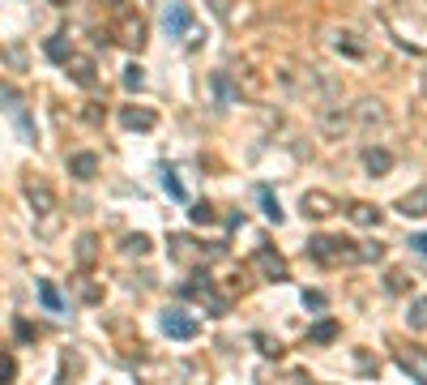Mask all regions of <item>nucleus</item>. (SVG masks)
Listing matches in <instances>:
<instances>
[{
	"label": "nucleus",
	"instance_id": "obj_1",
	"mask_svg": "<svg viewBox=\"0 0 427 385\" xmlns=\"http://www.w3.org/2000/svg\"><path fill=\"white\" fill-rule=\"evenodd\" d=\"M308 253H312L321 266H351V261H359L355 240H342V236H312V240H308Z\"/></svg>",
	"mask_w": 427,
	"mask_h": 385
},
{
	"label": "nucleus",
	"instance_id": "obj_2",
	"mask_svg": "<svg viewBox=\"0 0 427 385\" xmlns=\"http://www.w3.org/2000/svg\"><path fill=\"white\" fill-rule=\"evenodd\" d=\"M197 317H188L184 309H167L163 313V334L167 339H180V343H188V339H197Z\"/></svg>",
	"mask_w": 427,
	"mask_h": 385
},
{
	"label": "nucleus",
	"instance_id": "obj_3",
	"mask_svg": "<svg viewBox=\"0 0 427 385\" xmlns=\"http://www.w3.org/2000/svg\"><path fill=\"white\" fill-rule=\"evenodd\" d=\"M299 210H304V219H329V214H338V201H334V193L308 189V193L299 197Z\"/></svg>",
	"mask_w": 427,
	"mask_h": 385
},
{
	"label": "nucleus",
	"instance_id": "obj_4",
	"mask_svg": "<svg viewBox=\"0 0 427 385\" xmlns=\"http://www.w3.org/2000/svg\"><path fill=\"white\" fill-rule=\"evenodd\" d=\"M252 266H257L269 283H282V279H287V261H282V253H274L269 244H261V249L252 253Z\"/></svg>",
	"mask_w": 427,
	"mask_h": 385
},
{
	"label": "nucleus",
	"instance_id": "obj_5",
	"mask_svg": "<svg viewBox=\"0 0 427 385\" xmlns=\"http://www.w3.org/2000/svg\"><path fill=\"white\" fill-rule=\"evenodd\" d=\"M351 111H355V124H359V129H381V124H385V103H381V99H364V103L351 107Z\"/></svg>",
	"mask_w": 427,
	"mask_h": 385
},
{
	"label": "nucleus",
	"instance_id": "obj_6",
	"mask_svg": "<svg viewBox=\"0 0 427 385\" xmlns=\"http://www.w3.org/2000/svg\"><path fill=\"white\" fill-rule=\"evenodd\" d=\"M120 124L124 129H137V133H150L158 124V116L150 107H120Z\"/></svg>",
	"mask_w": 427,
	"mask_h": 385
},
{
	"label": "nucleus",
	"instance_id": "obj_7",
	"mask_svg": "<svg viewBox=\"0 0 427 385\" xmlns=\"http://www.w3.org/2000/svg\"><path fill=\"white\" fill-rule=\"evenodd\" d=\"M26 201L34 206V214H51V210H56V193H51L43 180H30V184H26Z\"/></svg>",
	"mask_w": 427,
	"mask_h": 385
},
{
	"label": "nucleus",
	"instance_id": "obj_8",
	"mask_svg": "<svg viewBox=\"0 0 427 385\" xmlns=\"http://www.w3.org/2000/svg\"><path fill=\"white\" fill-rule=\"evenodd\" d=\"M163 26H167V34H171V39H184V34L192 30V13H188L184 4H171V9H167V17H163Z\"/></svg>",
	"mask_w": 427,
	"mask_h": 385
},
{
	"label": "nucleus",
	"instance_id": "obj_9",
	"mask_svg": "<svg viewBox=\"0 0 427 385\" xmlns=\"http://www.w3.org/2000/svg\"><path fill=\"white\" fill-rule=\"evenodd\" d=\"M346 124H351V116H346L342 107H334V103H325V107H321V133H325V137L346 133Z\"/></svg>",
	"mask_w": 427,
	"mask_h": 385
},
{
	"label": "nucleus",
	"instance_id": "obj_10",
	"mask_svg": "<svg viewBox=\"0 0 427 385\" xmlns=\"http://www.w3.org/2000/svg\"><path fill=\"white\" fill-rule=\"evenodd\" d=\"M398 364H402L415 381H427V351H419V347H402V351H398Z\"/></svg>",
	"mask_w": 427,
	"mask_h": 385
},
{
	"label": "nucleus",
	"instance_id": "obj_11",
	"mask_svg": "<svg viewBox=\"0 0 427 385\" xmlns=\"http://www.w3.org/2000/svg\"><path fill=\"white\" fill-rule=\"evenodd\" d=\"M120 43H124V47H133V51L145 43V21H141L137 13H128V17L120 21Z\"/></svg>",
	"mask_w": 427,
	"mask_h": 385
},
{
	"label": "nucleus",
	"instance_id": "obj_12",
	"mask_svg": "<svg viewBox=\"0 0 427 385\" xmlns=\"http://www.w3.org/2000/svg\"><path fill=\"white\" fill-rule=\"evenodd\" d=\"M64 64H68V73H73V81H77V86H86V90H90V86L98 81V73H94V60H86V56H68Z\"/></svg>",
	"mask_w": 427,
	"mask_h": 385
},
{
	"label": "nucleus",
	"instance_id": "obj_13",
	"mask_svg": "<svg viewBox=\"0 0 427 385\" xmlns=\"http://www.w3.org/2000/svg\"><path fill=\"white\" fill-rule=\"evenodd\" d=\"M210 86H214V94H218V103H222V107H235V103H240V86L231 81V73H214V77H210Z\"/></svg>",
	"mask_w": 427,
	"mask_h": 385
},
{
	"label": "nucleus",
	"instance_id": "obj_14",
	"mask_svg": "<svg viewBox=\"0 0 427 385\" xmlns=\"http://www.w3.org/2000/svg\"><path fill=\"white\" fill-rule=\"evenodd\" d=\"M73 257H77V266H81V270H90V266L98 261V236H90V231H86V236H77Z\"/></svg>",
	"mask_w": 427,
	"mask_h": 385
},
{
	"label": "nucleus",
	"instance_id": "obj_15",
	"mask_svg": "<svg viewBox=\"0 0 427 385\" xmlns=\"http://www.w3.org/2000/svg\"><path fill=\"white\" fill-rule=\"evenodd\" d=\"M398 210H402L406 219H423V214H427V184H423V189H411V193L398 201Z\"/></svg>",
	"mask_w": 427,
	"mask_h": 385
},
{
	"label": "nucleus",
	"instance_id": "obj_16",
	"mask_svg": "<svg viewBox=\"0 0 427 385\" xmlns=\"http://www.w3.org/2000/svg\"><path fill=\"white\" fill-rule=\"evenodd\" d=\"M364 167H368L372 176H385V171L393 167V154L381 150V146H368V150H364Z\"/></svg>",
	"mask_w": 427,
	"mask_h": 385
},
{
	"label": "nucleus",
	"instance_id": "obj_17",
	"mask_svg": "<svg viewBox=\"0 0 427 385\" xmlns=\"http://www.w3.org/2000/svg\"><path fill=\"white\" fill-rule=\"evenodd\" d=\"M38 304H43L47 313H68L64 296H60V291H56V283H47V279H38Z\"/></svg>",
	"mask_w": 427,
	"mask_h": 385
},
{
	"label": "nucleus",
	"instance_id": "obj_18",
	"mask_svg": "<svg viewBox=\"0 0 427 385\" xmlns=\"http://www.w3.org/2000/svg\"><path fill=\"white\" fill-rule=\"evenodd\" d=\"M68 176L94 180V176H98V159H94V154H73V159H68Z\"/></svg>",
	"mask_w": 427,
	"mask_h": 385
},
{
	"label": "nucleus",
	"instance_id": "obj_19",
	"mask_svg": "<svg viewBox=\"0 0 427 385\" xmlns=\"http://www.w3.org/2000/svg\"><path fill=\"white\" fill-rule=\"evenodd\" d=\"M351 223H359V227H376V223H381V210L368 206V201H355V206H351Z\"/></svg>",
	"mask_w": 427,
	"mask_h": 385
},
{
	"label": "nucleus",
	"instance_id": "obj_20",
	"mask_svg": "<svg viewBox=\"0 0 427 385\" xmlns=\"http://www.w3.org/2000/svg\"><path fill=\"white\" fill-rule=\"evenodd\" d=\"M342 330H338V321H317L312 330H308V343H334Z\"/></svg>",
	"mask_w": 427,
	"mask_h": 385
},
{
	"label": "nucleus",
	"instance_id": "obj_21",
	"mask_svg": "<svg viewBox=\"0 0 427 385\" xmlns=\"http://www.w3.org/2000/svg\"><path fill=\"white\" fill-rule=\"evenodd\" d=\"M188 219H192L197 227H210V223H218V210H214L210 201H197V206L188 210Z\"/></svg>",
	"mask_w": 427,
	"mask_h": 385
},
{
	"label": "nucleus",
	"instance_id": "obj_22",
	"mask_svg": "<svg viewBox=\"0 0 427 385\" xmlns=\"http://www.w3.org/2000/svg\"><path fill=\"white\" fill-rule=\"evenodd\" d=\"M192 257H197L192 240L188 236H171V261H192Z\"/></svg>",
	"mask_w": 427,
	"mask_h": 385
},
{
	"label": "nucleus",
	"instance_id": "obj_23",
	"mask_svg": "<svg viewBox=\"0 0 427 385\" xmlns=\"http://www.w3.org/2000/svg\"><path fill=\"white\" fill-rule=\"evenodd\" d=\"M406 326H411V330H427V296H419V300L411 304V313H406Z\"/></svg>",
	"mask_w": 427,
	"mask_h": 385
},
{
	"label": "nucleus",
	"instance_id": "obj_24",
	"mask_svg": "<svg viewBox=\"0 0 427 385\" xmlns=\"http://www.w3.org/2000/svg\"><path fill=\"white\" fill-rule=\"evenodd\" d=\"M252 343H257V351H261V356H274V360L282 356V343H278V339H269V334H252Z\"/></svg>",
	"mask_w": 427,
	"mask_h": 385
},
{
	"label": "nucleus",
	"instance_id": "obj_25",
	"mask_svg": "<svg viewBox=\"0 0 427 385\" xmlns=\"http://www.w3.org/2000/svg\"><path fill=\"white\" fill-rule=\"evenodd\" d=\"M47 56H51V60H56V64H64V60H68V56H73V47H68V43H64V39H47Z\"/></svg>",
	"mask_w": 427,
	"mask_h": 385
},
{
	"label": "nucleus",
	"instance_id": "obj_26",
	"mask_svg": "<svg viewBox=\"0 0 427 385\" xmlns=\"http://www.w3.org/2000/svg\"><path fill=\"white\" fill-rule=\"evenodd\" d=\"M145 86V69L141 64H128L124 69V90H141Z\"/></svg>",
	"mask_w": 427,
	"mask_h": 385
},
{
	"label": "nucleus",
	"instance_id": "obj_27",
	"mask_svg": "<svg viewBox=\"0 0 427 385\" xmlns=\"http://www.w3.org/2000/svg\"><path fill=\"white\" fill-rule=\"evenodd\" d=\"M385 287H389L393 296H402V291L411 287V274H406V270H389V279H385Z\"/></svg>",
	"mask_w": 427,
	"mask_h": 385
},
{
	"label": "nucleus",
	"instance_id": "obj_28",
	"mask_svg": "<svg viewBox=\"0 0 427 385\" xmlns=\"http://www.w3.org/2000/svg\"><path fill=\"white\" fill-rule=\"evenodd\" d=\"M124 253L145 257V253H150V236H141V231H137V236H128V240H124Z\"/></svg>",
	"mask_w": 427,
	"mask_h": 385
},
{
	"label": "nucleus",
	"instance_id": "obj_29",
	"mask_svg": "<svg viewBox=\"0 0 427 385\" xmlns=\"http://www.w3.org/2000/svg\"><path fill=\"white\" fill-rule=\"evenodd\" d=\"M163 189H167V193H171L175 201H184V184L175 180V171H167V176H163Z\"/></svg>",
	"mask_w": 427,
	"mask_h": 385
},
{
	"label": "nucleus",
	"instance_id": "obj_30",
	"mask_svg": "<svg viewBox=\"0 0 427 385\" xmlns=\"http://www.w3.org/2000/svg\"><path fill=\"white\" fill-rule=\"evenodd\" d=\"M261 206H265V214H269L274 223H282V206H278V201H274L269 193H261Z\"/></svg>",
	"mask_w": 427,
	"mask_h": 385
},
{
	"label": "nucleus",
	"instance_id": "obj_31",
	"mask_svg": "<svg viewBox=\"0 0 427 385\" xmlns=\"http://www.w3.org/2000/svg\"><path fill=\"white\" fill-rule=\"evenodd\" d=\"M381 257H385L381 244H364V249H359V261H381Z\"/></svg>",
	"mask_w": 427,
	"mask_h": 385
},
{
	"label": "nucleus",
	"instance_id": "obj_32",
	"mask_svg": "<svg viewBox=\"0 0 427 385\" xmlns=\"http://www.w3.org/2000/svg\"><path fill=\"white\" fill-rule=\"evenodd\" d=\"M81 300H86V304H98V300H103V291H98L94 283H81Z\"/></svg>",
	"mask_w": 427,
	"mask_h": 385
},
{
	"label": "nucleus",
	"instance_id": "obj_33",
	"mask_svg": "<svg viewBox=\"0 0 427 385\" xmlns=\"http://www.w3.org/2000/svg\"><path fill=\"white\" fill-rule=\"evenodd\" d=\"M13 373H17L13 356H0V381H13Z\"/></svg>",
	"mask_w": 427,
	"mask_h": 385
},
{
	"label": "nucleus",
	"instance_id": "obj_34",
	"mask_svg": "<svg viewBox=\"0 0 427 385\" xmlns=\"http://www.w3.org/2000/svg\"><path fill=\"white\" fill-rule=\"evenodd\" d=\"M304 304H308V309H317V313H321V309H325V296H321V291H304Z\"/></svg>",
	"mask_w": 427,
	"mask_h": 385
},
{
	"label": "nucleus",
	"instance_id": "obj_35",
	"mask_svg": "<svg viewBox=\"0 0 427 385\" xmlns=\"http://www.w3.org/2000/svg\"><path fill=\"white\" fill-rule=\"evenodd\" d=\"M60 373H64V377H68V373L77 377V373H81V360H77V356H64V364H60Z\"/></svg>",
	"mask_w": 427,
	"mask_h": 385
},
{
	"label": "nucleus",
	"instance_id": "obj_36",
	"mask_svg": "<svg viewBox=\"0 0 427 385\" xmlns=\"http://www.w3.org/2000/svg\"><path fill=\"white\" fill-rule=\"evenodd\" d=\"M411 249H415V253H423V257H427V231H423V236H415V240H411Z\"/></svg>",
	"mask_w": 427,
	"mask_h": 385
},
{
	"label": "nucleus",
	"instance_id": "obj_37",
	"mask_svg": "<svg viewBox=\"0 0 427 385\" xmlns=\"http://www.w3.org/2000/svg\"><path fill=\"white\" fill-rule=\"evenodd\" d=\"M103 4H124V0H103Z\"/></svg>",
	"mask_w": 427,
	"mask_h": 385
},
{
	"label": "nucleus",
	"instance_id": "obj_38",
	"mask_svg": "<svg viewBox=\"0 0 427 385\" xmlns=\"http://www.w3.org/2000/svg\"><path fill=\"white\" fill-rule=\"evenodd\" d=\"M423 90H427V73H423Z\"/></svg>",
	"mask_w": 427,
	"mask_h": 385
}]
</instances>
